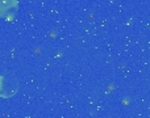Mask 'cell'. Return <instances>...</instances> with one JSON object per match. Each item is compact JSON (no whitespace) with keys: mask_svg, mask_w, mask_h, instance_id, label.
<instances>
[{"mask_svg":"<svg viewBox=\"0 0 150 118\" xmlns=\"http://www.w3.org/2000/svg\"><path fill=\"white\" fill-rule=\"evenodd\" d=\"M18 89V80L11 75H0V97L9 98Z\"/></svg>","mask_w":150,"mask_h":118,"instance_id":"1","label":"cell"},{"mask_svg":"<svg viewBox=\"0 0 150 118\" xmlns=\"http://www.w3.org/2000/svg\"><path fill=\"white\" fill-rule=\"evenodd\" d=\"M17 0H0V17L11 18L17 11Z\"/></svg>","mask_w":150,"mask_h":118,"instance_id":"2","label":"cell"}]
</instances>
